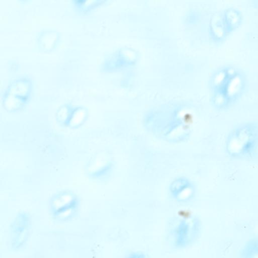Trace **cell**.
<instances>
[{
    "label": "cell",
    "mask_w": 258,
    "mask_h": 258,
    "mask_svg": "<svg viewBox=\"0 0 258 258\" xmlns=\"http://www.w3.org/2000/svg\"><path fill=\"white\" fill-rule=\"evenodd\" d=\"M251 126H244L235 131L231 136L227 148L230 154L242 156L247 154L254 147L256 135Z\"/></svg>",
    "instance_id": "6da1fadb"
}]
</instances>
